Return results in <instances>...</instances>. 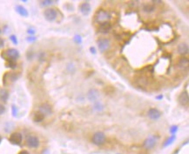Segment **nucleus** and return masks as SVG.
Here are the masks:
<instances>
[{
  "label": "nucleus",
  "instance_id": "obj_31",
  "mask_svg": "<svg viewBox=\"0 0 189 154\" xmlns=\"http://www.w3.org/2000/svg\"><path fill=\"white\" fill-rule=\"evenodd\" d=\"M35 40H36V37H34V36H30V37L27 38V41L28 42H33Z\"/></svg>",
  "mask_w": 189,
  "mask_h": 154
},
{
  "label": "nucleus",
  "instance_id": "obj_32",
  "mask_svg": "<svg viewBox=\"0 0 189 154\" xmlns=\"http://www.w3.org/2000/svg\"><path fill=\"white\" fill-rule=\"evenodd\" d=\"M35 30H33V29H29L28 31H27V33L28 34H31V35H33V34H35Z\"/></svg>",
  "mask_w": 189,
  "mask_h": 154
},
{
  "label": "nucleus",
  "instance_id": "obj_22",
  "mask_svg": "<svg viewBox=\"0 0 189 154\" xmlns=\"http://www.w3.org/2000/svg\"><path fill=\"white\" fill-rule=\"evenodd\" d=\"M147 79L145 77H140V78H138L137 79V84L140 86H146L147 85Z\"/></svg>",
  "mask_w": 189,
  "mask_h": 154
},
{
  "label": "nucleus",
  "instance_id": "obj_9",
  "mask_svg": "<svg viewBox=\"0 0 189 154\" xmlns=\"http://www.w3.org/2000/svg\"><path fill=\"white\" fill-rule=\"evenodd\" d=\"M39 112H40L42 115H44V117L45 116H49L52 113V106L47 104V103H44V104H42L39 108Z\"/></svg>",
  "mask_w": 189,
  "mask_h": 154
},
{
  "label": "nucleus",
  "instance_id": "obj_8",
  "mask_svg": "<svg viewBox=\"0 0 189 154\" xmlns=\"http://www.w3.org/2000/svg\"><path fill=\"white\" fill-rule=\"evenodd\" d=\"M9 141L13 145H19L23 141V136L20 132H13L12 134H11V136L9 138Z\"/></svg>",
  "mask_w": 189,
  "mask_h": 154
},
{
  "label": "nucleus",
  "instance_id": "obj_24",
  "mask_svg": "<svg viewBox=\"0 0 189 154\" xmlns=\"http://www.w3.org/2000/svg\"><path fill=\"white\" fill-rule=\"evenodd\" d=\"M53 2H54V1H52V0H44V1H41L40 4H41L42 6H49V5L52 4Z\"/></svg>",
  "mask_w": 189,
  "mask_h": 154
},
{
  "label": "nucleus",
  "instance_id": "obj_23",
  "mask_svg": "<svg viewBox=\"0 0 189 154\" xmlns=\"http://www.w3.org/2000/svg\"><path fill=\"white\" fill-rule=\"evenodd\" d=\"M93 108H94V110H96V111H98V112H100L103 110V105L100 104V102H96L95 103V105H94V106H93Z\"/></svg>",
  "mask_w": 189,
  "mask_h": 154
},
{
  "label": "nucleus",
  "instance_id": "obj_1",
  "mask_svg": "<svg viewBox=\"0 0 189 154\" xmlns=\"http://www.w3.org/2000/svg\"><path fill=\"white\" fill-rule=\"evenodd\" d=\"M111 17H112L111 14L107 11L100 9L95 14V21L99 24H101L104 22H108L111 19Z\"/></svg>",
  "mask_w": 189,
  "mask_h": 154
},
{
  "label": "nucleus",
  "instance_id": "obj_27",
  "mask_svg": "<svg viewBox=\"0 0 189 154\" xmlns=\"http://www.w3.org/2000/svg\"><path fill=\"white\" fill-rule=\"evenodd\" d=\"M10 39H11V41L14 44H17V37L15 36V35H12V36H10Z\"/></svg>",
  "mask_w": 189,
  "mask_h": 154
},
{
  "label": "nucleus",
  "instance_id": "obj_30",
  "mask_svg": "<svg viewBox=\"0 0 189 154\" xmlns=\"http://www.w3.org/2000/svg\"><path fill=\"white\" fill-rule=\"evenodd\" d=\"M4 112H5V107L2 104H0V115L4 114Z\"/></svg>",
  "mask_w": 189,
  "mask_h": 154
},
{
  "label": "nucleus",
  "instance_id": "obj_28",
  "mask_svg": "<svg viewBox=\"0 0 189 154\" xmlns=\"http://www.w3.org/2000/svg\"><path fill=\"white\" fill-rule=\"evenodd\" d=\"M8 64H9V67L10 68H12V69H14L16 68V66H17V65H16V63H15V61H9L8 62Z\"/></svg>",
  "mask_w": 189,
  "mask_h": 154
},
{
  "label": "nucleus",
  "instance_id": "obj_18",
  "mask_svg": "<svg viewBox=\"0 0 189 154\" xmlns=\"http://www.w3.org/2000/svg\"><path fill=\"white\" fill-rule=\"evenodd\" d=\"M16 12L20 15L22 17H27L29 16V12L22 5H17L16 6Z\"/></svg>",
  "mask_w": 189,
  "mask_h": 154
},
{
  "label": "nucleus",
  "instance_id": "obj_37",
  "mask_svg": "<svg viewBox=\"0 0 189 154\" xmlns=\"http://www.w3.org/2000/svg\"><path fill=\"white\" fill-rule=\"evenodd\" d=\"M1 142H2V137L0 136V144H1Z\"/></svg>",
  "mask_w": 189,
  "mask_h": 154
},
{
  "label": "nucleus",
  "instance_id": "obj_16",
  "mask_svg": "<svg viewBox=\"0 0 189 154\" xmlns=\"http://www.w3.org/2000/svg\"><path fill=\"white\" fill-rule=\"evenodd\" d=\"M178 52L180 55H186L188 53V45L186 43H180L178 45Z\"/></svg>",
  "mask_w": 189,
  "mask_h": 154
},
{
  "label": "nucleus",
  "instance_id": "obj_29",
  "mask_svg": "<svg viewBox=\"0 0 189 154\" xmlns=\"http://www.w3.org/2000/svg\"><path fill=\"white\" fill-rule=\"evenodd\" d=\"M12 115L16 117L17 116V107L15 106V105H12Z\"/></svg>",
  "mask_w": 189,
  "mask_h": 154
},
{
  "label": "nucleus",
  "instance_id": "obj_6",
  "mask_svg": "<svg viewBox=\"0 0 189 154\" xmlns=\"http://www.w3.org/2000/svg\"><path fill=\"white\" fill-rule=\"evenodd\" d=\"M97 44H98L99 50L101 52H106L110 48V45H111L110 40L107 39V38H100V39H99L98 42H97Z\"/></svg>",
  "mask_w": 189,
  "mask_h": 154
},
{
  "label": "nucleus",
  "instance_id": "obj_25",
  "mask_svg": "<svg viewBox=\"0 0 189 154\" xmlns=\"http://www.w3.org/2000/svg\"><path fill=\"white\" fill-rule=\"evenodd\" d=\"M177 131H178V126H173L172 127H170V133L172 135H175Z\"/></svg>",
  "mask_w": 189,
  "mask_h": 154
},
{
  "label": "nucleus",
  "instance_id": "obj_5",
  "mask_svg": "<svg viewBox=\"0 0 189 154\" xmlns=\"http://www.w3.org/2000/svg\"><path fill=\"white\" fill-rule=\"evenodd\" d=\"M39 139L37 136H34V135H30L29 137L26 139V145L29 146L30 148H32V149H35V148H38L39 146Z\"/></svg>",
  "mask_w": 189,
  "mask_h": 154
},
{
  "label": "nucleus",
  "instance_id": "obj_14",
  "mask_svg": "<svg viewBox=\"0 0 189 154\" xmlns=\"http://www.w3.org/2000/svg\"><path fill=\"white\" fill-rule=\"evenodd\" d=\"M188 65L189 60L188 58L186 57H181V58L179 60V62H178V66H179V68L181 69V70H186V69H188Z\"/></svg>",
  "mask_w": 189,
  "mask_h": 154
},
{
  "label": "nucleus",
  "instance_id": "obj_26",
  "mask_svg": "<svg viewBox=\"0 0 189 154\" xmlns=\"http://www.w3.org/2000/svg\"><path fill=\"white\" fill-rule=\"evenodd\" d=\"M73 40L77 43V44H81V43H82V38H81V37H80L79 35H76V36L74 37Z\"/></svg>",
  "mask_w": 189,
  "mask_h": 154
},
{
  "label": "nucleus",
  "instance_id": "obj_20",
  "mask_svg": "<svg viewBox=\"0 0 189 154\" xmlns=\"http://www.w3.org/2000/svg\"><path fill=\"white\" fill-rule=\"evenodd\" d=\"M44 115H42L40 112H36V113L33 115V120H34L35 122H38V123L42 122V121L44 120Z\"/></svg>",
  "mask_w": 189,
  "mask_h": 154
},
{
  "label": "nucleus",
  "instance_id": "obj_7",
  "mask_svg": "<svg viewBox=\"0 0 189 154\" xmlns=\"http://www.w3.org/2000/svg\"><path fill=\"white\" fill-rule=\"evenodd\" d=\"M6 57H8L9 61H15L19 57V52L17 49L14 48H10L5 52Z\"/></svg>",
  "mask_w": 189,
  "mask_h": 154
},
{
  "label": "nucleus",
  "instance_id": "obj_33",
  "mask_svg": "<svg viewBox=\"0 0 189 154\" xmlns=\"http://www.w3.org/2000/svg\"><path fill=\"white\" fill-rule=\"evenodd\" d=\"M4 46V39L3 38H0V49L1 48H3Z\"/></svg>",
  "mask_w": 189,
  "mask_h": 154
},
{
  "label": "nucleus",
  "instance_id": "obj_11",
  "mask_svg": "<svg viewBox=\"0 0 189 154\" xmlns=\"http://www.w3.org/2000/svg\"><path fill=\"white\" fill-rule=\"evenodd\" d=\"M178 101H179V103H180L181 105H183V106L188 105V104L189 102V97L188 93L187 91H184V92H182L180 94V96H179V98H178Z\"/></svg>",
  "mask_w": 189,
  "mask_h": 154
},
{
  "label": "nucleus",
  "instance_id": "obj_4",
  "mask_svg": "<svg viewBox=\"0 0 189 154\" xmlns=\"http://www.w3.org/2000/svg\"><path fill=\"white\" fill-rule=\"evenodd\" d=\"M157 140H158V137L156 136H153V135H151L149 137H147L145 140H144V143H143V147L146 149V150H151L153 149L156 143H157Z\"/></svg>",
  "mask_w": 189,
  "mask_h": 154
},
{
  "label": "nucleus",
  "instance_id": "obj_35",
  "mask_svg": "<svg viewBox=\"0 0 189 154\" xmlns=\"http://www.w3.org/2000/svg\"><path fill=\"white\" fill-rule=\"evenodd\" d=\"M90 50H91V52H92V53H93V54L96 53V51H95V48H94V47H91Z\"/></svg>",
  "mask_w": 189,
  "mask_h": 154
},
{
  "label": "nucleus",
  "instance_id": "obj_19",
  "mask_svg": "<svg viewBox=\"0 0 189 154\" xmlns=\"http://www.w3.org/2000/svg\"><path fill=\"white\" fill-rule=\"evenodd\" d=\"M175 139H176V136H175V135H171V137H169L168 139H166V141L164 142L163 147H167V146H169L170 145H172V144L174 142Z\"/></svg>",
  "mask_w": 189,
  "mask_h": 154
},
{
  "label": "nucleus",
  "instance_id": "obj_21",
  "mask_svg": "<svg viewBox=\"0 0 189 154\" xmlns=\"http://www.w3.org/2000/svg\"><path fill=\"white\" fill-rule=\"evenodd\" d=\"M154 10H155V7H154L153 5H152V4H145V5L143 6V11H144L145 12H147V13H151V12H153Z\"/></svg>",
  "mask_w": 189,
  "mask_h": 154
},
{
  "label": "nucleus",
  "instance_id": "obj_38",
  "mask_svg": "<svg viewBox=\"0 0 189 154\" xmlns=\"http://www.w3.org/2000/svg\"><path fill=\"white\" fill-rule=\"evenodd\" d=\"M0 33H1V30H0Z\"/></svg>",
  "mask_w": 189,
  "mask_h": 154
},
{
  "label": "nucleus",
  "instance_id": "obj_2",
  "mask_svg": "<svg viewBox=\"0 0 189 154\" xmlns=\"http://www.w3.org/2000/svg\"><path fill=\"white\" fill-rule=\"evenodd\" d=\"M105 135L104 132L102 131H97L93 134L92 138V142L95 145H102L105 143Z\"/></svg>",
  "mask_w": 189,
  "mask_h": 154
},
{
  "label": "nucleus",
  "instance_id": "obj_12",
  "mask_svg": "<svg viewBox=\"0 0 189 154\" xmlns=\"http://www.w3.org/2000/svg\"><path fill=\"white\" fill-rule=\"evenodd\" d=\"M147 114H148L149 118H151L152 120H158L160 117H161V112L158 109H156V108H151V109H149Z\"/></svg>",
  "mask_w": 189,
  "mask_h": 154
},
{
  "label": "nucleus",
  "instance_id": "obj_13",
  "mask_svg": "<svg viewBox=\"0 0 189 154\" xmlns=\"http://www.w3.org/2000/svg\"><path fill=\"white\" fill-rule=\"evenodd\" d=\"M99 96H100L99 92L95 89H91L87 92V98L91 102H96L97 99L99 98Z\"/></svg>",
  "mask_w": 189,
  "mask_h": 154
},
{
  "label": "nucleus",
  "instance_id": "obj_17",
  "mask_svg": "<svg viewBox=\"0 0 189 154\" xmlns=\"http://www.w3.org/2000/svg\"><path fill=\"white\" fill-rule=\"evenodd\" d=\"M9 98V93L7 90H5L3 87H0V102L2 103H6Z\"/></svg>",
  "mask_w": 189,
  "mask_h": 154
},
{
  "label": "nucleus",
  "instance_id": "obj_15",
  "mask_svg": "<svg viewBox=\"0 0 189 154\" xmlns=\"http://www.w3.org/2000/svg\"><path fill=\"white\" fill-rule=\"evenodd\" d=\"M111 30H112V25L109 21L100 24V31L102 33H107Z\"/></svg>",
  "mask_w": 189,
  "mask_h": 154
},
{
  "label": "nucleus",
  "instance_id": "obj_3",
  "mask_svg": "<svg viewBox=\"0 0 189 154\" xmlns=\"http://www.w3.org/2000/svg\"><path fill=\"white\" fill-rule=\"evenodd\" d=\"M44 18L49 22H53L58 17V12L54 8H48L44 12Z\"/></svg>",
  "mask_w": 189,
  "mask_h": 154
},
{
  "label": "nucleus",
  "instance_id": "obj_34",
  "mask_svg": "<svg viewBox=\"0 0 189 154\" xmlns=\"http://www.w3.org/2000/svg\"><path fill=\"white\" fill-rule=\"evenodd\" d=\"M18 154H30L26 150H22V151H20L19 153H18Z\"/></svg>",
  "mask_w": 189,
  "mask_h": 154
},
{
  "label": "nucleus",
  "instance_id": "obj_10",
  "mask_svg": "<svg viewBox=\"0 0 189 154\" xmlns=\"http://www.w3.org/2000/svg\"><path fill=\"white\" fill-rule=\"evenodd\" d=\"M79 11L84 16H88L91 13L92 11V7L91 4L88 2H84L79 5Z\"/></svg>",
  "mask_w": 189,
  "mask_h": 154
},
{
  "label": "nucleus",
  "instance_id": "obj_36",
  "mask_svg": "<svg viewBox=\"0 0 189 154\" xmlns=\"http://www.w3.org/2000/svg\"><path fill=\"white\" fill-rule=\"evenodd\" d=\"M156 98H157V99H159V100H160V99H162V98H163V95H159V96H157V97H156Z\"/></svg>",
  "mask_w": 189,
  "mask_h": 154
}]
</instances>
